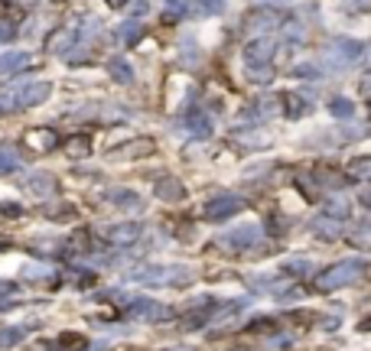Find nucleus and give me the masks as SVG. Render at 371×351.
I'll use <instances>...</instances> for the list:
<instances>
[{"mask_svg":"<svg viewBox=\"0 0 371 351\" xmlns=\"http://www.w3.org/2000/svg\"><path fill=\"white\" fill-rule=\"evenodd\" d=\"M189 130H196V137H199V140H205V137L212 134L209 121H205L202 114H189Z\"/></svg>","mask_w":371,"mask_h":351,"instance_id":"obj_22","label":"nucleus"},{"mask_svg":"<svg viewBox=\"0 0 371 351\" xmlns=\"http://www.w3.org/2000/svg\"><path fill=\"white\" fill-rule=\"evenodd\" d=\"M280 17L274 10H254L248 20H244V30L248 33H270V26H277Z\"/></svg>","mask_w":371,"mask_h":351,"instance_id":"obj_10","label":"nucleus"},{"mask_svg":"<svg viewBox=\"0 0 371 351\" xmlns=\"http://www.w3.org/2000/svg\"><path fill=\"white\" fill-rule=\"evenodd\" d=\"M355 172H371V159H359V166H355Z\"/></svg>","mask_w":371,"mask_h":351,"instance_id":"obj_33","label":"nucleus"},{"mask_svg":"<svg viewBox=\"0 0 371 351\" xmlns=\"http://www.w3.org/2000/svg\"><path fill=\"white\" fill-rule=\"evenodd\" d=\"M23 166V157H20V150L13 147V143H0V176H7V172H17Z\"/></svg>","mask_w":371,"mask_h":351,"instance_id":"obj_14","label":"nucleus"},{"mask_svg":"<svg viewBox=\"0 0 371 351\" xmlns=\"http://www.w3.org/2000/svg\"><path fill=\"white\" fill-rule=\"evenodd\" d=\"M30 329L26 325H10V329H0V348H13V345H20L26 341Z\"/></svg>","mask_w":371,"mask_h":351,"instance_id":"obj_17","label":"nucleus"},{"mask_svg":"<svg viewBox=\"0 0 371 351\" xmlns=\"http://www.w3.org/2000/svg\"><path fill=\"white\" fill-rule=\"evenodd\" d=\"M140 234H143V228H140L137 221H124V225H114L105 231L108 244H117V248H128V244L140 241Z\"/></svg>","mask_w":371,"mask_h":351,"instance_id":"obj_8","label":"nucleus"},{"mask_svg":"<svg viewBox=\"0 0 371 351\" xmlns=\"http://www.w3.org/2000/svg\"><path fill=\"white\" fill-rule=\"evenodd\" d=\"M13 36H17V30H13V23L0 20V43H10Z\"/></svg>","mask_w":371,"mask_h":351,"instance_id":"obj_29","label":"nucleus"},{"mask_svg":"<svg viewBox=\"0 0 371 351\" xmlns=\"http://www.w3.org/2000/svg\"><path fill=\"white\" fill-rule=\"evenodd\" d=\"M368 108H371V101H368Z\"/></svg>","mask_w":371,"mask_h":351,"instance_id":"obj_39","label":"nucleus"},{"mask_svg":"<svg viewBox=\"0 0 371 351\" xmlns=\"http://www.w3.org/2000/svg\"><path fill=\"white\" fill-rule=\"evenodd\" d=\"M88 140H85V137H72L69 143H66V153H69V157H88Z\"/></svg>","mask_w":371,"mask_h":351,"instance_id":"obj_23","label":"nucleus"},{"mask_svg":"<svg viewBox=\"0 0 371 351\" xmlns=\"http://www.w3.org/2000/svg\"><path fill=\"white\" fill-rule=\"evenodd\" d=\"M134 13H147V0H134Z\"/></svg>","mask_w":371,"mask_h":351,"instance_id":"obj_34","label":"nucleus"},{"mask_svg":"<svg viewBox=\"0 0 371 351\" xmlns=\"http://www.w3.org/2000/svg\"><path fill=\"white\" fill-rule=\"evenodd\" d=\"M325 212H329V218H345L348 215V202H342V199H336V202H325Z\"/></svg>","mask_w":371,"mask_h":351,"instance_id":"obj_25","label":"nucleus"},{"mask_svg":"<svg viewBox=\"0 0 371 351\" xmlns=\"http://www.w3.org/2000/svg\"><path fill=\"white\" fill-rule=\"evenodd\" d=\"M108 7H124V3H128V0H105Z\"/></svg>","mask_w":371,"mask_h":351,"instance_id":"obj_37","label":"nucleus"},{"mask_svg":"<svg viewBox=\"0 0 371 351\" xmlns=\"http://www.w3.org/2000/svg\"><path fill=\"white\" fill-rule=\"evenodd\" d=\"M81 39L79 26H66V30H59L52 39H49V52H69V46H75Z\"/></svg>","mask_w":371,"mask_h":351,"instance_id":"obj_13","label":"nucleus"},{"mask_svg":"<svg viewBox=\"0 0 371 351\" xmlns=\"http://www.w3.org/2000/svg\"><path fill=\"white\" fill-rule=\"evenodd\" d=\"M329 108H332V114H336V117H352V111H355V108H352V101H345V98H336Z\"/></svg>","mask_w":371,"mask_h":351,"instance_id":"obj_26","label":"nucleus"},{"mask_svg":"<svg viewBox=\"0 0 371 351\" xmlns=\"http://www.w3.org/2000/svg\"><path fill=\"white\" fill-rule=\"evenodd\" d=\"M352 244H359V248H368V244H371V225L359 228V231L352 234Z\"/></svg>","mask_w":371,"mask_h":351,"instance_id":"obj_27","label":"nucleus"},{"mask_svg":"<svg viewBox=\"0 0 371 351\" xmlns=\"http://www.w3.org/2000/svg\"><path fill=\"white\" fill-rule=\"evenodd\" d=\"M108 202H114V205H121V208H140V195H134V192H108Z\"/></svg>","mask_w":371,"mask_h":351,"instance_id":"obj_20","label":"nucleus"},{"mask_svg":"<svg viewBox=\"0 0 371 351\" xmlns=\"http://www.w3.org/2000/svg\"><path fill=\"white\" fill-rule=\"evenodd\" d=\"M352 3H355L359 10H371V0H352Z\"/></svg>","mask_w":371,"mask_h":351,"instance_id":"obj_35","label":"nucleus"},{"mask_svg":"<svg viewBox=\"0 0 371 351\" xmlns=\"http://www.w3.org/2000/svg\"><path fill=\"white\" fill-rule=\"evenodd\" d=\"M270 56H274V43H270L267 36H257L254 43L244 46V62H248L251 68L270 66Z\"/></svg>","mask_w":371,"mask_h":351,"instance_id":"obj_6","label":"nucleus"},{"mask_svg":"<svg viewBox=\"0 0 371 351\" xmlns=\"http://www.w3.org/2000/svg\"><path fill=\"white\" fill-rule=\"evenodd\" d=\"M283 104H287V114H290V117H303V114H306V101H303V98L283 94Z\"/></svg>","mask_w":371,"mask_h":351,"instance_id":"obj_24","label":"nucleus"},{"mask_svg":"<svg viewBox=\"0 0 371 351\" xmlns=\"http://www.w3.org/2000/svg\"><path fill=\"white\" fill-rule=\"evenodd\" d=\"M0 212H3V215H7V218L23 215V208H20V205H17V202H3V205H0Z\"/></svg>","mask_w":371,"mask_h":351,"instance_id":"obj_30","label":"nucleus"},{"mask_svg":"<svg viewBox=\"0 0 371 351\" xmlns=\"http://www.w3.org/2000/svg\"><path fill=\"white\" fill-rule=\"evenodd\" d=\"M257 238H261V231H257L254 225H248V228H238V231H232V234H225V238H221V244H225V248L241 250V248H251Z\"/></svg>","mask_w":371,"mask_h":351,"instance_id":"obj_11","label":"nucleus"},{"mask_svg":"<svg viewBox=\"0 0 371 351\" xmlns=\"http://www.w3.org/2000/svg\"><path fill=\"white\" fill-rule=\"evenodd\" d=\"M13 290H17V283H7V280H0V296L13 293Z\"/></svg>","mask_w":371,"mask_h":351,"instance_id":"obj_32","label":"nucleus"},{"mask_svg":"<svg viewBox=\"0 0 371 351\" xmlns=\"http://www.w3.org/2000/svg\"><path fill=\"white\" fill-rule=\"evenodd\" d=\"M244 208L241 199H234V195H221V199H215V202L205 205V218H212V221H225V218L238 215Z\"/></svg>","mask_w":371,"mask_h":351,"instance_id":"obj_7","label":"nucleus"},{"mask_svg":"<svg viewBox=\"0 0 371 351\" xmlns=\"http://www.w3.org/2000/svg\"><path fill=\"white\" fill-rule=\"evenodd\" d=\"M43 277H49V267H23V280H43Z\"/></svg>","mask_w":371,"mask_h":351,"instance_id":"obj_28","label":"nucleus"},{"mask_svg":"<svg viewBox=\"0 0 371 351\" xmlns=\"http://www.w3.org/2000/svg\"><path fill=\"white\" fill-rule=\"evenodd\" d=\"M23 185L36 195V199H49V195H56L59 182H56V176H49V172H30L23 179Z\"/></svg>","mask_w":371,"mask_h":351,"instance_id":"obj_9","label":"nucleus"},{"mask_svg":"<svg viewBox=\"0 0 371 351\" xmlns=\"http://www.w3.org/2000/svg\"><path fill=\"white\" fill-rule=\"evenodd\" d=\"M140 36H143L140 20H128V23H121V26H117V43L134 46V43H140Z\"/></svg>","mask_w":371,"mask_h":351,"instance_id":"obj_16","label":"nucleus"},{"mask_svg":"<svg viewBox=\"0 0 371 351\" xmlns=\"http://www.w3.org/2000/svg\"><path fill=\"white\" fill-rule=\"evenodd\" d=\"M361 273H365V261H342L336 267H329L316 277V286L319 290H339V286L352 283V280H359Z\"/></svg>","mask_w":371,"mask_h":351,"instance_id":"obj_1","label":"nucleus"},{"mask_svg":"<svg viewBox=\"0 0 371 351\" xmlns=\"http://www.w3.org/2000/svg\"><path fill=\"white\" fill-rule=\"evenodd\" d=\"M23 147L33 150V153H49V150L59 147V134L49 130V127H33V130L23 137Z\"/></svg>","mask_w":371,"mask_h":351,"instance_id":"obj_5","label":"nucleus"},{"mask_svg":"<svg viewBox=\"0 0 371 351\" xmlns=\"http://www.w3.org/2000/svg\"><path fill=\"white\" fill-rule=\"evenodd\" d=\"M173 316V309L163 306V303H153V299H134L128 306V319H143V322H166Z\"/></svg>","mask_w":371,"mask_h":351,"instance_id":"obj_4","label":"nucleus"},{"mask_svg":"<svg viewBox=\"0 0 371 351\" xmlns=\"http://www.w3.org/2000/svg\"><path fill=\"white\" fill-rule=\"evenodd\" d=\"M130 280H140V283H183L189 280V270L183 267H143V270H134Z\"/></svg>","mask_w":371,"mask_h":351,"instance_id":"obj_3","label":"nucleus"},{"mask_svg":"<svg viewBox=\"0 0 371 351\" xmlns=\"http://www.w3.org/2000/svg\"><path fill=\"white\" fill-rule=\"evenodd\" d=\"M287 273H306V261H290L287 263Z\"/></svg>","mask_w":371,"mask_h":351,"instance_id":"obj_31","label":"nucleus"},{"mask_svg":"<svg viewBox=\"0 0 371 351\" xmlns=\"http://www.w3.org/2000/svg\"><path fill=\"white\" fill-rule=\"evenodd\" d=\"M108 72H111L121 85H130V81H134V68H130L124 59H111V62H108Z\"/></svg>","mask_w":371,"mask_h":351,"instance_id":"obj_18","label":"nucleus"},{"mask_svg":"<svg viewBox=\"0 0 371 351\" xmlns=\"http://www.w3.org/2000/svg\"><path fill=\"white\" fill-rule=\"evenodd\" d=\"M0 114H3V108H0Z\"/></svg>","mask_w":371,"mask_h":351,"instance_id":"obj_38","label":"nucleus"},{"mask_svg":"<svg viewBox=\"0 0 371 351\" xmlns=\"http://www.w3.org/2000/svg\"><path fill=\"white\" fill-rule=\"evenodd\" d=\"M157 195H160L163 202H183L186 199V189L179 179H160L157 182Z\"/></svg>","mask_w":371,"mask_h":351,"instance_id":"obj_15","label":"nucleus"},{"mask_svg":"<svg viewBox=\"0 0 371 351\" xmlns=\"http://www.w3.org/2000/svg\"><path fill=\"white\" fill-rule=\"evenodd\" d=\"M36 59L30 52H7V56H0V75H13V72H23L30 68Z\"/></svg>","mask_w":371,"mask_h":351,"instance_id":"obj_12","label":"nucleus"},{"mask_svg":"<svg viewBox=\"0 0 371 351\" xmlns=\"http://www.w3.org/2000/svg\"><path fill=\"white\" fill-rule=\"evenodd\" d=\"M361 202H365V205L371 208V189H365V192H361Z\"/></svg>","mask_w":371,"mask_h":351,"instance_id":"obj_36","label":"nucleus"},{"mask_svg":"<svg viewBox=\"0 0 371 351\" xmlns=\"http://www.w3.org/2000/svg\"><path fill=\"white\" fill-rule=\"evenodd\" d=\"M52 94V85L49 81H39V79H30V81H20V85H13L10 88V98L7 101L13 108H36V104H43Z\"/></svg>","mask_w":371,"mask_h":351,"instance_id":"obj_2","label":"nucleus"},{"mask_svg":"<svg viewBox=\"0 0 371 351\" xmlns=\"http://www.w3.org/2000/svg\"><path fill=\"white\" fill-rule=\"evenodd\" d=\"M85 345H88V339H85V335H72V332L59 335V348H62V351H85Z\"/></svg>","mask_w":371,"mask_h":351,"instance_id":"obj_19","label":"nucleus"},{"mask_svg":"<svg viewBox=\"0 0 371 351\" xmlns=\"http://www.w3.org/2000/svg\"><path fill=\"white\" fill-rule=\"evenodd\" d=\"M153 150V143L150 140H137V143H130V147H121V150H114L111 157H140V153H150Z\"/></svg>","mask_w":371,"mask_h":351,"instance_id":"obj_21","label":"nucleus"}]
</instances>
